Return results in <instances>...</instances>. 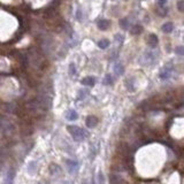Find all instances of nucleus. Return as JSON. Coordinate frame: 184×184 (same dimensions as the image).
<instances>
[{"label":"nucleus","instance_id":"obj_1","mask_svg":"<svg viewBox=\"0 0 184 184\" xmlns=\"http://www.w3.org/2000/svg\"><path fill=\"white\" fill-rule=\"evenodd\" d=\"M67 130H68L69 134L73 136V138L77 141H84L85 137H87L85 130L80 128V127H77V125H68V127H67Z\"/></svg>","mask_w":184,"mask_h":184},{"label":"nucleus","instance_id":"obj_2","mask_svg":"<svg viewBox=\"0 0 184 184\" xmlns=\"http://www.w3.org/2000/svg\"><path fill=\"white\" fill-rule=\"evenodd\" d=\"M66 163H67V168H68L69 173L74 174L77 172V169H78V163L76 162V161H74V160H67Z\"/></svg>","mask_w":184,"mask_h":184},{"label":"nucleus","instance_id":"obj_3","mask_svg":"<svg viewBox=\"0 0 184 184\" xmlns=\"http://www.w3.org/2000/svg\"><path fill=\"white\" fill-rule=\"evenodd\" d=\"M141 60H143V61H146L144 65L150 66V65H153V63L155 62V56L153 55V53H146V54L143 55Z\"/></svg>","mask_w":184,"mask_h":184},{"label":"nucleus","instance_id":"obj_4","mask_svg":"<svg viewBox=\"0 0 184 184\" xmlns=\"http://www.w3.org/2000/svg\"><path fill=\"white\" fill-rule=\"evenodd\" d=\"M109 184H124V181L121 176L116 174H111L109 175Z\"/></svg>","mask_w":184,"mask_h":184},{"label":"nucleus","instance_id":"obj_5","mask_svg":"<svg viewBox=\"0 0 184 184\" xmlns=\"http://www.w3.org/2000/svg\"><path fill=\"white\" fill-rule=\"evenodd\" d=\"M96 77H93V76H87V77H84L83 80L81 81V83L83 85H85V87H93L94 84H96Z\"/></svg>","mask_w":184,"mask_h":184},{"label":"nucleus","instance_id":"obj_6","mask_svg":"<svg viewBox=\"0 0 184 184\" xmlns=\"http://www.w3.org/2000/svg\"><path fill=\"white\" fill-rule=\"evenodd\" d=\"M85 124H87V128H94V127L98 124L97 118H96V116H93V115L87 116V120H85Z\"/></svg>","mask_w":184,"mask_h":184},{"label":"nucleus","instance_id":"obj_7","mask_svg":"<svg viewBox=\"0 0 184 184\" xmlns=\"http://www.w3.org/2000/svg\"><path fill=\"white\" fill-rule=\"evenodd\" d=\"M14 177H15V170H14V169L8 170L7 176H6V179H5V184H13Z\"/></svg>","mask_w":184,"mask_h":184},{"label":"nucleus","instance_id":"obj_8","mask_svg":"<svg viewBox=\"0 0 184 184\" xmlns=\"http://www.w3.org/2000/svg\"><path fill=\"white\" fill-rule=\"evenodd\" d=\"M77 118H78V114L74 109H69L66 114V119L68 121H75V120H77Z\"/></svg>","mask_w":184,"mask_h":184},{"label":"nucleus","instance_id":"obj_9","mask_svg":"<svg viewBox=\"0 0 184 184\" xmlns=\"http://www.w3.org/2000/svg\"><path fill=\"white\" fill-rule=\"evenodd\" d=\"M98 28L100 29V30H107L109 28V26H111V22L108 21V20H100V21L98 22Z\"/></svg>","mask_w":184,"mask_h":184},{"label":"nucleus","instance_id":"obj_10","mask_svg":"<svg viewBox=\"0 0 184 184\" xmlns=\"http://www.w3.org/2000/svg\"><path fill=\"white\" fill-rule=\"evenodd\" d=\"M113 69H114V74L116 76H120L123 74V66L121 65L120 62H115V63H114Z\"/></svg>","mask_w":184,"mask_h":184},{"label":"nucleus","instance_id":"obj_11","mask_svg":"<svg viewBox=\"0 0 184 184\" xmlns=\"http://www.w3.org/2000/svg\"><path fill=\"white\" fill-rule=\"evenodd\" d=\"M158 43H159V39H158V37L155 36V35H150L148 36V45H150V47H155L158 45Z\"/></svg>","mask_w":184,"mask_h":184},{"label":"nucleus","instance_id":"obj_12","mask_svg":"<svg viewBox=\"0 0 184 184\" xmlns=\"http://www.w3.org/2000/svg\"><path fill=\"white\" fill-rule=\"evenodd\" d=\"M162 31L165 33H170V32H173V30H174V26H173V23L172 22H167V23H165L162 26Z\"/></svg>","mask_w":184,"mask_h":184},{"label":"nucleus","instance_id":"obj_13","mask_svg":"<svg viewBox=\"0 0 184 184\" xmlns=\"http://www.w3.org/2000/svg\"><path fill=\"white\" fill-rule=\"evenodd\" d=\"M170 73H172L170 69H162V70L160 71V74H159V77L165 81V80H167L168 77L170 76Z\"/></svg>","mask_w":184,"mask_h":184},{"label":"nucleus","instance_id":"obj_14","mask_svg":"<svg viewBox=\"0 0 184 184\" xmlns=\"http://www.w3.org/2000/svg\"><path fill=\"white\" fill-rule=\"evenodd\" d=\"M109 45H111V43H109L108 39H101V40L98 42V46H99L101 49H106Z\"/></svg>","mask_w":184,"mask_h":184},{"label":"nucleus","instance_id":"obj_15","mask_svg":"<svg viewBox=\"0 0 184 184\" xmlns=\"http://www.w3.org/2000/svg\"><path fill=\"white\" fill-rule=\"evenodd\" d=\"M141 30H143V28L139 26V24H135L134 27H131V29H130V32H131V35H138V33L141 32Z\"/></svg>","mask_w":184,"mask_h":184},{"label":"nucleus","instance_id":"obj_16","mask_svg":"<svg viewBox=\"0 0 184 184\" xmlns=\"http://www.w3.org/2000/svg\"><path fill=\"white\" fill-rule=\"evenodd\" d=\"M120 27L122 28L123 30H127V29L129 28V19H127V17L121 19V20H120Z\"/></svg>","mask_w":184,"mask_h":184},{"label":"nucleus","instance_id":"obj_17","mask_svg":"<svg viewBox=\"0 0 184 184\" xmlns=\"http://www.w3.org/2000/svg\"><path fill=\"white\" fill-rule=\"evenodd\" d=\"M103 84H105V85H112L113 84V80H112V75H106L105 76V78H104L103 81Z\"/></svg>","mask_w":184,"mask_h":184},{"label":"nucleus","instance_id":"obj_18","mask_svg":"<svg viewBox=\"0 0 184 184\" xmlns=\"http://www.w3.org/2000/svg\"><path fill=\"white\" fill-rule=\"evenodd\" d=\"M49 170H51V174H53V175H55L56 173H61V169H60V167H58L56 165H51Z\"/></svg>","mask_w":184,"mask_h":184},{"label":"nucleus","instance_id":"obj_19","mask_svg":"<svg viewBox=\"0 0 184 184\" xmlns=\"http://www.w3.org/2000/svg\"><path fill=\"white\" fill-rule=\"evenodd\" d=\"M69 74H70V76H76V74H77L76 67L74 63H70V65H69Z\"/></svg>","mask_w":184,"mask_h":184},{"label":"nucleus","instance_id":"obj_20","mask_svg":"<svg viewBox=\"0 0 184 184\" xmlns=\"http://www.w3.org/2000/svg\"><path fill=\"white\" fill-rule=\"evenodd\" d=\"M177 9L179 12L184 13V0H179V2H177Z\"/></svg>","mask_w":184,"mask_h":184},{"label":"nucleus","instance_id":"obj_21","mask_svg":"<svg viewBox=\"0 0 184 184\" xmlns=\"http://www.w3.org/2000/svg\"><path fill=\"white\" fill-rule=\"evenodd\" d=\"M175 52H176V54L179 55H184V46H177Z\"/></svg>","mask_w":184,"mask_h":184},{"label":"nucleus","instance_id":"obj_22","mask_svg":"<svg viewBox=\"0 0 184 184\" xmlns=\"http://www.w3.org/2000/svg\"><path fill=\"white\" fill-rule=\"evenodd\" d=\"M115 39H116V43L122 44L123 43V37L121 35H115Z\"/></svg>","mask_w":184,"mask_h":184},{"label":"nucleus","instance_id":"obj_23","mask_svg":"<svg viewBox=\"0 0 184 184\" xmlns=\"http://www.w3.org/2000/svg\"><path fill=\"white\" fill-rule=\"evenodd\" d=\"M98 181H99V184H104L105 179H104V175L101 173L98 174Z\"/></svg>","mask_w":184,"mask_h":184},{"label":"nucleus","instance_id":"obj_24","mask_svg":"<svg viewBox=\"0 0 184 184\" xmlns=\"http://www.w3.org/2000/svg\"><path fill=\"white\" fill-rule=\"evenodd\" d=\"M76 19L78 20V21H81L82 20V13H81V8H78L77 9V13H76Z\"/></svg>","mask_w":184,"mask_h":184},{"label":"nucleus","instance_id":"obj_25","mask_svg":"<svg viewBox=\"0 0 184 184\" xmlns=\"http://www.w3.org/2000/svg\"><path fill=\"white\" fill-rule=\"evenodd\" d=\"M166 4V0H159V5L160 6H163Z\"/></svg>","mask_w":184,"mask_h":184}]
</instances>
